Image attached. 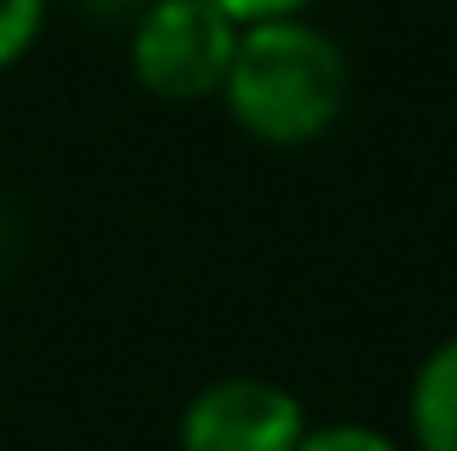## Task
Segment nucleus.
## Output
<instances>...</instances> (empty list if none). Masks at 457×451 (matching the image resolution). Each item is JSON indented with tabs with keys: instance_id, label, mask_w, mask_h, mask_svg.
Instances as JSON below:
<instances>
[{
	"instance_id": "1",
	"label": "nucleus",
	"mask_w": 457,
	"mask_h": 451,
	"mask_svg": "<svg viewBox=\"0 0 457 451\" xmlns=\"http://www.w3.org/2000/svg\"><path fill=\"white\" fill-rule=\"evenodd\" d=\"M347 87H353V70L336 35L290 12V18H261L237 29L220 99L232 122L261 145H312L336 127Z\"/></svg>"
},
{
	"instance_id": "2",
	"label": "nucleus",
	"mask_w": 457,
	"mask_h": 451,
	"mask_svg": "<svg viewBox=\"0 0 457 451\" xmlns=\"http://www.w3.org/2000/svg\"><path fill=\"white\" fill-rule=\"evenodd\" d=\"M244 23L214 0H151L128 35V70L151 99L197 104L226 87Z\"/></svg>"
},
{
	"instance_id": "3",
	"label": "nucleus",
	"mask_w": 457,
	"mask_h": 451,
	"mask_svg": "<svg viewBox=\"0 0 457 451\" xmlns=\"http://www.w3.org/2000/svg\"><path fill=\"white\" fill-rule=\"evenodd\" d=\"M302 434V399L261 376H226L197 388L179 417V451H295Z\"/></svg>"
},
{
	"instance_id": "4",
	"label": "nucleus",
	"mask_w": 457,
	"mask_h": 451,
	"mask_svg": "<svg viewBox=\"0 0 457 451\" xmlns=\"http://www.w3.org/2000/svg\"><path fill=\"white\" fill-rule=\"evenodd\" d=\"M411 440L417 451H457V336L440 341L411 382Z\"/></svg>"
},
{
	"instance_id": "5",
	"label": "nucleus",
	"mask_w": 457,
	"mask_h": 451,
	"mask_svg": "<svg viewBox=\"0 0 457 451\" xmlns=\"http://www.w3.org/2000/svg\"><path fill=\"white\" fill-rule=\"evenodd\" d=\"M46 23V0H0V70H12L35 46Z\"/></svg>"
},
{
	"instance_id": "6",
	"label": "nucleus",
	"mask_w": 457,
	"mask_h": 451,
	"mask_svg": "<svg viewBox=\"0 0 457 451\" xmlns=\"http://www.w3.org/2000/svg\"><path fill=\"white\" fill-rule=\"evenodd\" d=\"M295 451H400V446L377 429H359V422H330V429H307Z\"/></svg>"
},
{
	"instance_id": "7",
	"label": "nucleus",
	"mask_w": 457,
	"mask_h": 451,
	"mask_svg": "<svg viewBox=\"0 0 457 451\" xmlns=\"http://www.w3.org/2000/svg\"><path fill=\"white\" fill-rule=\"evenodd\" d=\"M226 18L237 23H261V18H290V12H307L312 0H214Z\"/></svg>"
},
{
	"instance_id": "8",
	"label": "nucleus",
	"mask_w": 457,
	"mask_h": 451,
	"mask_svg": "<svg viewBox=\"0 0 457 451\" xmlns=\"http://www.w3.org/2000/svg\"><path fill=\"white\" fill-rule=\"evenodd\" d=\"M0 243H6V226H0Z\"/></svg>"
}]
</instances>
